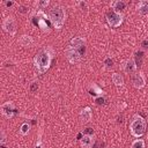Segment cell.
Segmentation results:
<instances>
[{
  "label": "cell",
  "mask_w": 148,
  "mask_h": 148,
  "mask_svg": "<svg viewBox=\"0 0 148 148\" xmlns=\"http://www.w3.org/2000/svg\"><path fill=\"white\" fill-rule=\"evenodd\" d=\"M37 15H38V16H40V18H38V20H37V24L40 27V29H42L43 31H45V32H49V31H50V29H49V25H47L46 21L44 20V18H45V14H44L43 12H39Z\"/></svg>",
  "instance_id": "13"
},
{
  "label": "cell",
  "mask_w": 148,
  "mask_h": 148,
  "mask_svg": "<svg viewBox=\"0 0 148 148\" xmlns=\"http://www.w3.org/2000/svg\"><path fill=\"white\" fill-rule=\"evenodd\" d=\"M130 131L133 136H135V138L141 136L146 131V120L141 116L134 114L131 120V124H130Z\"/></svg>",
  "instance_id": "3"
},
{
  "label": "cell",
  "mask_w": 148,
  "mask_h": 148,
  "mask_svg": "<svg viewBox=\"0 0 148 148\" xmlns=\"http://www.w3.org/2000/svg\"><path fill=\"white\" fill-rule=\"evenodd\" d=\"M136 9H138V13L140 15L147 16L148 15V0L139 1V3L136 5Z\"/></svg>",
  "instance_id": "12"
},
{
  "label": "cell",
  "mask_w": 148,
  "mask_h": 148,
  "mask_svg": "<svg viewBox=\"0 0 148 148\" xmlns=\"http://www.w3.org/2000/svg\"><path fill=\"white\" fill-rule=\"evenodd\" d=\"M131 148H145V141L142 139H136L132 142Z\"/></svg>",
  "instance_id": "18"
},
{
  "label": "cell",
  "mask_w": 148,
  "mask_h": 148,
  "mask_svg": "<svg viewBox=\"0 0 148 148\" xmlns=\"http://www.w3.org/2000/svg\"><path fill=\"white\" fill-rule=\"evenodd\" d=\"M5 5H6L7 7H10V6H13V5H14V2H13V1H6V2H5Z\"/></svg>",
  "instance_id": "24"
},
{
  "label": "cell",
  "mask_w": 148,
  "mask_h": 148,
  "mask_svg": "<svg viewBox=\"0 0 148 148\" xmlns=\"http://www.w3.org/2000/svg\"><path fill=\"white\" fill-rule=\"evenodd\" d=\"M65 18H66V14H65V9L64 7L56 5L53 6L50 12H49V20L51 21V23L53 24V27L58 30H60L65 23Z\"/></svg>",
  "instance_id": "2"
},
{
  "label": "cell",
  "mask_w": 148,
  "mask_h": 148,
  "mask_svg": "<svg viewBox=\"0 0 148 148\" xmlns=\"http://www.w3.org/2000/svg\"><path fill=\"white\" fill-rule=\"evenodd\" d=\"M112 82L116 84V86H123L124 84V77L121 74L119 73H113L112 74Z\"/></svg>",
  "instance_id": "17"
},
{
  "label": "cell",
  "mask_w": 148,
  "mask_h": 148,
  "mask_svg": "<svg viewBox=\"0 0 148 148\" xmlns=\"http://www.w3.org/2000/svg\"><path fill=\"white\" fill-rule=\"evenodd\" d=\"M18 43H20L22 46L29 47V46H31V45L34 44V39H32V37L29 36V35H22V36L20 37V39H18Z\"/></svg>",
  "instance_id": "14"
},
{
  "label": "cell",
  "mask_w": 148,
  "mask_h": 148,
  "mask_svg": "<svg viewBox=\"0 0 148 148\" xmlns=\"http://www.w3.org/2000/svg\"><path fill=\"white\" fill-rule=\"evenodd\" d=\"M49 3H50V1L49 0H40V1H37V7L39 8V9H44V8H46L47 6H49Z\"/></svg>",
  "instance_id": "19"
},
{
  "label": "cell",
  "mask_w": 148,
  "mask_h": 148,
  "mask_svg": "<svg viewBox=\"0 0 148 148\" xmlns=\"http://www.w3.org/2000/svg\"><path fill=\"white\" fill-rule=\"evenodd\" d=\"M17 12L21 13V14H25V13L28 12V7H25V6H23V5H18Z\"/></svg>",
  "instance_id": "21"
},
{
  "label": "cell",
  "mask_w": 148,
  "mask_h": 148,
  "mask_svg": "<svg viewBox=\"0 0 148 148\" xmlns=\"http://www.w3.org/2000/svg\"><path fill=\"white\" fill-rule=\"evenodd\" d=\"M65 54H66V58L67 60L71 62V64H76L81 60V54L79 52V50L74 49L72 45H68L66 49H65Z\"/></svg>",
  "instance_id": "5"
},
{
  "label": "cell",
  "mask_w": 148,
  "mask_h": 148,
  "mask_svg": "<svg viewBox=\"0 0 148 148\" xmlns=\"http://www.w3.org/2000/svg\"><path fill=\"white\" fill-rule=\"evenodd\" d=\"M141 45H142L145 49H147V47H148V39H143L142 43H141Z\"/></svg>",
  "instance_id": "23"
},
{
  "label": "cell",
  "mask_w": 148,
  "mask_h": 148,
  "mask_svg": "<svg viewBox=\"0 0 148 148\" xmlns=\"http://www.w3.org/2000/svg\"><path fill=\"white\" fill-rule=\"evenodd\" d=\"M37 88H38V86H37V84H34V86L31 87V91H35Z\"/></svg>",
  "instance_id": "25"
},
{
  "label": "cell",
  "mask_w": 148,
  "mask_h": 148,
  "mask_svg": "<svg viewBox=\"0 0 148 148\" xmlns=\"http://www.w3.org/2000/svg\"><path fill=\"white\" fill-rule=\"evenodd\" d=\"M132 83H133V87L140 89V88H143L145 84H146V79L143 76V74L141 72H136L133 74L132 76Z\"/></svg>",
  "instance_id": "7"
},
{
  "label": "cell",
  "mask_w": 148,
  "mask_h": 148,
  "mask_svg": "<svg viewBox=\"0 0 148 148\" xmlns=\"http://www.w3.org/2000/svg\"><path fill=\"white\" fill-rule=\"evenodd\" d=\"M80 145L82 148H91L94 145V138L90 134H84L81 140H80Z\"/></svg>",
  "instance_id": "11"
},
{
  "label": "cell",
  "mask_w": 148,
  "mask_h": 148,
  "mask_svg": "<svg viewBox=\"0 0 148 148\" xmlns=\"http://www.w3.org/2000/svg\"><path fill=\"white\" fill-rule=\"evenodd\" d=\"M71 45H72L74 49L80 50V49H82V47L84 46V39L81 38V37H74V38L71 39Z\"/></svg>",
  "instance_id": "15"
},
{
  "label": "cell",
  "mask_w": 148,
  "mask_h": 148,
  "mask_svg": "<svg viewBox=\"0 0 148 148\" xmlns=\"http://www.w3.org/2000/svg\"><path fill=\"white\" fill-rule=\"evenodd\" d=\"M104 64H105L106 67H112V65H113V60H112L111 58H106V59L104 60Z\"/></svg>",
  "instance_id": "22"
},
{
  "label": "cell",
  "mask_w": 148,
  "mask_h": 148,
  "mask_svg": "<svg viewBox=\"0 0 148 148\" xmlns=\"http://www.w3.org/2000/svg\"><path fill=\"white\" fill-rule=\"evenodd\" d=\"M112 8H113V10H116L118 13H121V10H124L126 8V3L123 0H117V1L112 2Z\"/></svg>",
  "instance_id": "16"
},
{
  "label": "cell",
  "mask_w": 148,
  "mask_h": 148,
  "mask_svg": "<svg viewBox=\"0 0 148 148\" xmlns=\"http://www.w3.org/2000/svg\"><path fill=\"white\" fill-rule=\"evenodd\" d=\"M123 21H124V16H123L121 13H118V12H116L113 9H111V10H109L106 13V22L111 28L120 27Z\"/></svg>",
  "instance_id": "4"
},
{
  "label": "cell",
  "mask_w": 148,
  "mask_h": 148,
  "mask_svg": "<svg viewBox=\"0 0 148 148\" xmlns=\"http://www.w3.org/2000/svg\"><path fill=\"white\" fill-rule=\"evenodd\" d=\"M1 112L6 118H12L14 114V106L10 102H6L1 105Z\"/></svg>",
  "instance_id": "9"
},
{
  "label": "cell",
  "mask_w": 148,
  "mask_h": 148,
  "mask_svg": "<svg viewBox=\"0 0 148 148\" xmlns=\"http://www.w3.org/2000/svg\"><path fill=\"white\" fill-rule=\"evenodd\" d=\"M123 69L125 73L127 74H132V73H135V69H136V64L134 61V59H127L124 65H123Z\"/></svg>",
  "instance_id": "10"
},
{
  "label": "cell",
  "mask_w": 148,
  "mask_h": 148,
  "mask_svg": "<svg viewBox=\"0 0 148 148\" xmlns=\"http://www.w3.org/2000/svg\"><path fill=\"white\" fill-rule=\"evenodd\" d=\"M29 130H30V126H29V124H28V123H24V124H22L20 132H21V134L25 135V134H28V133H29Z\"/></svg>",
  "instance_id": "20"
},
{
  "label": "cell",
  "mask_w": 148,
  "mask_h": 148,
  "mask_svg": "<svg viewBox=\"0 0 148 148\" xmlns=\"http://www.w3.org/2000/svg\"><path fill=\"white\" fill-rule=\"evenodd\" d=\"M52 57H53V50L51 47H46V49H42L34 58V65L35 68L37 69L38 73L43 74L44 72H46L51 65L52 61Z\"/></svg>",
  "instance_id": "1"
},
{
  "label": "cell",
  "mask_w": 148,
  "mask_h": 148,
  "mask_svg": "<svg viewBox=\"0 0 148 148\" xmlns=\"http://www.w3.org/2000/svg\"><path fill=\"white\" fill-rule=\"evenodd\" d=\"M91 117H92V111L89 106H86L84 109H82V111L80 112V120L82 124H86V123H89L91 120Z\"/></svg>",
  "instance_id": "8"
},
{
  "label": "cell",
  "mask_w": 148,
  "mask_h": 148,
  "mask_svg": "<svg viewBox=\"0 0 148 148\" xmlns=\"http://www.w3.org/2000/svg\"><path fill=\"white\" fill-rule=\"evenodd\" d=\"M2 28L6 32H8L9 35H14L15 31H16V23H15V20L12 17V16H8L5 18L3 23H2Z\"/></svg>",
  "instance_id": "6"
}]
</instances>
